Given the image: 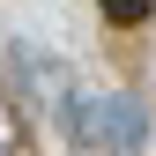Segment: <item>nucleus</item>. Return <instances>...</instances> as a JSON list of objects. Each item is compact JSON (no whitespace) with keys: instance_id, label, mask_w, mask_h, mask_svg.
Segmentation results:
<instances>
[{"instance_id":"obj_1","label":"nucleus","mask_w":156,"mask_h":156,"mask_svg":"<svg viewBox=\"0 0 156 156\" xmlns=\"http://www.w3.org/2000/svg\"><path fill=\"white\" fill-rule=\"evenodd\" d=\"M74 134L104 156H134L141 134H149V112L134 97H74Z\"/></svg>"},{"instance_id":"obj_2","label":"nucleus","mask_w":156,"mask_h":156,"mask_svg":"<svg viewBox=\"0 0 156 156\" xmlns=\"http://www.w3.org/2000/svg\"><path fill=\"white\" fill-rule=\"evenodd\" d=\"M97 8H104L119 30H134V23H149V8H156V0H97Z\"/></svg>"}]
</instances>
